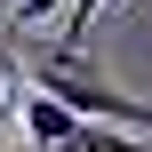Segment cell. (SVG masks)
Returning <instances> with one entry per match:
<instances>
[{
  "label": "cell",
  "instance_id": "6da1fadb",
  "mask_svg": "<svg viewBox=\"0 0 152 152\" xmlns=\"http://www.w3.org/2000/svg\"><path fill=\"white\" fill-rule=\"evenodd\" d=\"M32 96H56L72 120H104V128H136V136H152V104L120 96L112 80H96L80 56H48V64H32Z\"/></svg>",
  "mask_w": 152,
  "mask_h": 152
},
{
  "label": "cell",
  "instance_id": "7a4b0ae2",
  "mask_svg": "<svg viewBox=\"0 0 152 152\" xmlns=\"http://www.w3.org/2000/svg\"><path fill=\"white\" fill-rule=\"evenodd\" d=\"M24 136H32V152H72L80 120H72L56 96H32V88H24Z\"/></svg>",
  "mask_w": 152,
  "mask_h": 152
},
{
  "label": "cell",
  "instance_id": "3957f363",
  "mask_svg": "<svg viewBox=\"0 0 152 152\" xmlns=\"http://www.w3.org/2000/svg\"><path fill=\"white\" fill-rule=\"evenodd\" d=\"M96 8H104V0H72V8H64V48H56V56H80V40H88Z\"/></svg>",
  "mask_w": 152,
  "mask_h": 152
}]
</instances>
